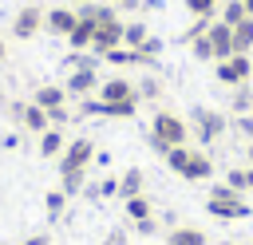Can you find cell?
Wrapping results in <instances>:
<instances>
[{
	"label": "cell",
	"instance_id": "6da1fadb",
	"mask_svg": "<svg viewBox=\"0 0 253 245\" xmlns=\"http://www.w3.org/2000/svg\"><path fill=\"white\" fill-rule=\"evenodd\" d=\"M150 146L158 154H170L174 146H190V122L174 111H158L150 119Z\"/></svg>",
	"mask_w": 253,
	"mask_h": 245
},
{
	"label": "cell",
	"instance_id": "7a4b0ae2",
	"mask_svg": "<svg viewBox=\"0 0 253 245\" xmlns=\"http://www.w3.org/2000/svg\"><path fill=\"white\" fill-rule=\"evenodd\" d=\"M166 166H170L178 178H186V182H206V178L213 174V158H210L206 150H198V146H174V150L166 154Z\"/></svg>",
	"mask_w": 253,
	"mask_h": 245
},
{
	"label": "cell",
	"instance_id": "3957f363",
	"mask_svg": "<svg viewBox=\"0 0 253 245\" xmlns=\"http://www.w3.org/2000/svg\"><path fill=\"white\" fill-rule=\"evenodd\" d=\"M249 202H245V194H237L233 186H213L210 190V198H206V213L210 217H221V221H241V217H249Z\"/></svg>",
	"mask_w": 253,
	"mask_h": 245
},
{
	"label": "cell",
	"instance_id": "277c9868",
	"mask_svg": "<svg viewBox=\"0 0 253 245\" xmlns=\"http://www.w3.org/2000/svg\"><path fill=\"white\" fill-rule=\"evenodd\" d=\"M225 126H229V122H225L221 111H210V107H194V111H190V134H194L198 142H206V146L217 142V138L225 134Z\"/></svg>",
	"mask_w": 253,
	"mask_h": 245
},
{
	"label": "cell",
	"instance_id": "5b68a950",
	"mask_svg": "<svg viewBox=\"0 0 253 245\" xmlns=\"http://www.w3.org/2000/svg\"><path fill=\"white\" fill-rule=\"evenodd\" d=\"M213 75H217V83H221V87H241V83H249V79H253V59H249V55H241V51H233L229 59H217Z\"/></svg>",
	"mask_w": 253,
	"mask_h": 245
},
{
	"label": "cell",
	"instance_id": "8992f818",
	"mask_svg": "<svg viewBox=\"0 0 253 245\" xmlns=\"http://www.w3.org/2000/svg\"><path fill=\"white\" fill-rule=\"evenodd\" d=\"M123 28H126V24L119 20V12H115V16H107V20H99V24H95V40H91V51L103 59L107 51L123 47Z\"/></svg>",
	"mask_w": 253,
	"mask_h": 245
},
{
	"label": "cell",
	"instance_id": "52a82bcc",
	"mask_svg": "<svg viewBox=\"0 0 253 245\" xmlns=\"http://www.w3.org/2000/svg\"><path fill=\"white\" fill-rule=\"evenodd\" d=\"M99 99L119 107H138V87L126 75H111V79H99Z\"/></svg>",
	"mask_w": 253,
	"mask_h": 245
},
{
	"label": "cell",
	"instance_id": "ba28073f",
	"mask_svg": "<svg viewBox=\"0 0 253 245\" xmlns=\"http://www.w3.org/2000/svg\"><path fill=\"white\" fill-rule=\"evenodd\" d=\"M95 162V142L91 138H71L59 154V174H71V170H87Z\"/></svg>",
	"mask_w": 253,
	"mask_h": 245
},
{
	"label": "cell",
	"instance_id": "9c48e42d",
	"mask_svg": "<svg viewBox=\"0 0 253 245\" xmlns=\"http://www.w3.org/2000/svg\"><path fill=\"white\" fill-rule=\"evenodd\" d=\"M40 28H43V8H36V4H24V8L12 16V36H16V40H32Z\"/></svg>",
	"mask_w": 253,
	"mask_h": 245
},
{
	"label": "cell",
	"instance_id": "30bf717a",
	"mask_svg": "<svg viewBox=\"0 0 253 245\" xmlns=\"http://www.w3.org/2000/svg\"><path fill=\"white\" fill-rule=\"evenodd\" d=\"M206 40H210V47H213V63L233 55V28H229V24H221V20H210V28H206Z\"/></svg>",
	"mask_w": 253,
	"mask_h": 245
},
{
	"label": "cell",
	"instance_id": "8fae6325",
	"mask_svg": "<svg viewBox=\"0 0 253 245\" xmlns=\"http://www.w3.org/2000/svg\"><path fill=\"white\" fill-rule=\"evenodd\" d=\"M95 87H99V71H95V67H75V71L63 79V91H67V95H75V99L95 95Z\"/></svg>",
	"mask_w": 253,
	"mask_h": 245
},
{
	"label": "cell",
	"instance_id": "7c38bea8",
	"mask_svg": "<svg viewBox=\"0 0 253 245\" xmlns=\"http://www.w3.org/2000/svg\"><path fill=\"white\" fill-rule=\"evenodd\" d=\"M79 24V16H75V8L71 4H59V8H51V12H43V28L51 32V36H71V28Z\"/></svg>",
	"mask_w": 253,
	"mask_h": 245
},
{
	"label": "cell",
	"instance_id": "4fadbf2b",
	"mask_svg": "<svg viewBox=\"0 0 253 245\" xmlns=\"http://www.w3.org/2000/svg\"><path fill=\"white\" fill-rule=\"evenodd\" d=\"M32 103L43 107V111H59V107H67V91L59 83H43V87L32 91Z\"/></svg>",
	"mask_w": 253,
	"mask_h": 245
},
{
	"label": "cell",
	"instance_id": "5bb4252c",
	"mask_svg": "<svg viewBox=\"0 0 253 245\" xmlns=\"http://www.w3.org/2000/svg\"><path fill=\"white\" fill-rule=\"evenodd\" d=\"M20 126H24V130H32V134H43L51 122H47V111H43V107H36V103L28 99V103H24V115H20Z\"/></svg>",
	"mask_w": 253,
	"mask_h": 245
},
{
	"label": "cell",
	"instance_id": "9a60e30c",
	"mask_svg": "<svg viewBox=\"0 0 253 245\" xmlns=\"http://www.w3.org/2000/svg\"><path fill=\"white\" fill-rule=\"evenodd\" d=\"M166 245H206V233L198 225H170Z\"/></svg>",
	"mask_w": 253,
	"mask_h": 245
},
{
	"label": "cell",
	"instance_id": "2e32d148",
	"mask_svg": "<svg viewBox=\"0 0 253 245\" xmlns=\"http://www.w3.org/2000/svg\"><path fill=\"white\" fill-rule=\"evenodd\" d=\"M63 146H67V142H63V130H59V126H47V130L40 134V154H43V158H59Z\"/></svg>",
	"mask_w": 253,
	"mask_h": 245
},
{
	"label": "cell",
	"instance_id": "e0dca14e",
	"mask_svg": "<svg viewBox=\"0 0 253 245\" xmlns=\"http://www.w3.org/2000/svg\"><path fill=\"white\" fill-rule=\"evenodd\" d=\"M142 186H146V174L138 170V166H130L123 178H119V198L126 202V198H134V194H142Z\"/></svg>",
	"mask_w": 253,
	"mask_h": 245
},
{
	"label": "cell",
	"instance_id": "ac0fdd59",
	"mask_svg": "<svg viewBox=\"0 0 253 245\" xmlns=\"http://www.w3.org/2000/svg\"><path fill=\"white\" fill-rule=\"evenodd\" d=\"M91 40H95V24H91V20H79V24L71 28V36H67V43H71L75 51H91Z\"/></svg>",
	"mask_w": 253,
	"mask_h": 245
},
{
	"label": "cell",
	"instance_id": "d6986e66",
	"mask_svg": "<svg viewBox=\"0 0 253 245\" xmlns=\"http://www.w3.org/2000/svg\"><path fill=\"white\" fill-rule=\"evenodd\" d=\"M233 51H241V55L253 51V16H245L241 24H233Z\"/></svg>",
	"mask_w": 253,
	"mask_h": 245
},
{
	"label": "cell",
	"instance_id": "ffe728a7",
	"mask_svg": "<svg viewBox=\"0 0 253 245\" xmlns=\"http://www.w3.org/2000/svg\"><path fill=\"white\" fill-rule=\"evenodd\" d=\"M123 205H126V217H130V221L154 217V205H150V198H146V194H134V198H126Z\"/></svg>",
	"mask_w": 253,
	"mask_h": 245
},
{
	"label": "cell",
	"instance_id": "44dd1931",
	"mask_svg": "<svg viewBox=\"0 0 253 245\" xmlns=\"http://www.w3.org/2000/svg\"><path fill=\"white\" fill-rule=\"evenodd\" d=\"M245 16H249V12H245V4H241V0H221V4H217V20H221V24H229V28H233V24H241Z\"/></svg>",
	"mask_w": 253,
	"mask_h": 245
},
{
	"label": "cell",
	"instance_id": "7402d4cb",
	"mask_svg": "<svg viewBox=\"0 0 253 245\" xmlns=\"http://www.w3.org/2000/svg\"><path fill=\"white\" fill-rule=\"evenodd\" d=\"M146 40H150V32H146L142 20H130V24L123 28V47H142Z\"/></svg>",
	"mask_w": 253,
	"mask_h": 245
},
{
	"label": "cell",
	"instance_id": "603a6c76",
	"mask_svg": "<svg viewBox=\"0 0 253 245\" xmlns=\"http://www.w3.org/2000/svg\"><path fill=\"white\" fill-rule=\"evenodd\" d=\"M229 111H233V115H249V111H253V87H249V83H241V87H233V99H229Z\"/></svg>",
	"mask_w": 253,
	"mask_h": 245
},
{
	"label": "cell",
	"instance_id": "cb8c5ba5",
	"mask_svg": "<svg viewBox=\"0 0 253 245\" xmlns=\"http://www.w3.org/2000/svg\"><path fill=\"white\" fill-rule=\"evenodd\" d=\"M59 190L71 198L79 190H87V170H71V174H59Z\"/></svg>",
	"mask_w": 253,
	"mask_h": 245
},
{
	"label": "cell",
	"instance_id": "d4e9b609",
	"mask_svg": "<svg viewBox=\"0 0 253 245\" xmlns=\"http://www.w3.org/2000/svg\"><path fill=\"white\" fill-rule=\"evenodd\" d=\"M217 4L221 0H186V12L190 16H202V20H217Z\"/></svg>",
	"mask_w": 253,
	"mask_h": 245
},
{
	"label": "cell",
	"instance_id": "484cf974",
	"mask_svg": "<svg viewBox=\"0 0 253 245\" xmlns=\"http://www.w3.org/2000/svg\"><path fill=\"white\" fill-rule=\"evenodd\" d=\"M134 87H138V103H142V99H162V79H158V75H146V79H138Z\"/></svg>",
	"mask_w": 253,
	"mask_h": 245
},
{
	"label": "cell",
	"instance_id": "4316f807",
	"mask_svg": "<svg viewBox=\"0 0 253 245\" xmlns=\"http://www.w3.org/2000/svg\"><path fill=\"white\" fill-rule=\"evenodd\" d=\"M43 205H47V217L55 221V217L63 213V205H67V194H63L59 186H55V190H47V194H43Z\"/></svg>",
	"mask_w": 253,
	"mask_h": 245
},
{
	"label": "cell",
	"instance_id": "83f0119b",
	"mask_svg": "<svg viewBox=\"0 0 253 245\" xmlns=\"http://www.w3.org/2000/svg\"><path fill=\"white\" fill-rule=\"evenodd\" d=\"M67 67H71V71H75V67H95V71H99V55H95V51H75V55L67 59Z\"/></svg>",
	"mask_w": 253,
	"mask_h": 245
},
{
	"label": "cell",
	"instance_id": "f1b7e54d",
	"mask_svg": "<svg viewBox=\"0 0 253 245\" xmlns=\"http://www.w3.org/2000/svg\"><path fill=\"white\" fill-rule=\"evenodd\" d=\"M190 51H194V59H213V47H210V40H206V36L190 40Z\"/></svg>",
	"mask_w": 253,
	"mask_h": 245
},
{
	"label": "cell",
	"instance_id": "f546056e",
	"mask_svg": "<svg viewBox=\"0 0 253 245\" xmlns=\"http://www.w3.org/2000/svg\"><path fill=\"white\" fill-rule=\"evenodd\" d=\"M233 130H237L245 142H253V115H237V119H233Z\"/></svg>",
	"mask_w": 253,
	"mask_h": 245
},
{
	"label": "cell",
	"instance_id": "4dcf8cb0",
	"mask_svg": "<svg viewBox=\"0 0 253 245\" xmlns=\"http://www.w3.org/2000/svg\"><path fill=\"white\" fill-rule=\"evenodd\" d=\"M206 28H210V20H202V16H194V24L182 32V40L190 43V40H198V36H206Z\"/></svg>",
	"mask_w": 253,
	"mask_h": 245
},
{
	"label": "cell",
	"instance_id": "1f68e13d",
	"mask_svg": "<svg viewBox=\"0 0 253 245\" xmlns=\"http://www.w3.org/2000/svg\"><path fill=\"white\" fill-rule=\"evenodd\" d=\"M130 229H134V233H142V237H150V233L158 229V221H154V217H142V221H130Z\"/></svg>",
	"mask_w": 253,
	"mask_h": 245
},
{
	"label": "cell",
	"instance_id": "d6a6232c",
	"mask_svg": "<svg viewBox=\"0 0 253 245\" xmlns=\"http://www.w3.org/2000/svg\"><path fill=\"white\" fill-rule=\"evenodd\" d=\"M103 245H130V233H126V229H111V233L103 237Z\"/></svg>",
	"mask_w": 253,
	"mask_h": 245
},
{
	"label": "cell",
	"instance_id": "836d02e7",
	"mask_svg": "<svg viewBox=\"0 0 253 245\" xmlns=\"http://www.w3.org/2000/svg\"><path fill=\"white\" fill-rule=\"evenodd\" d=\"M138 51H142V55H150V59H158V51H162V40H158V36H150V40H146Z\"/></svg>",
	"mask_w": 253,
	"mask_h": 245
},
{
	"label": "cell",
	"instance_id": "e575fe53",
	"mask_svg": "<svg viewBox=\"0 0 253 245\" xmlns=\"http://www.w3.org/2000/svg\"><path fill=\"white\" fill-rule=\"evenodd\" d=\"M20 115H24V103H20V99H12V103H8V119H12V122H20Z\"/></svg>",
	"mask_w": 253,
	"mask_h": 245
},
{
	"label": "cell",
	"instance_id": "d590c367",
	"mask_svg": "<svg viewBox=\"0 0 253 245\" xmlns=\"http://www.w3.org/2000/svg\"><path fill=\"white\" fill-rule=\"evenodd\" d=\"M24 245H51V237H47V233H32Z\"/></svg>",
	"mask_w": 253,
	"mask_h": 245
},
{
	"label": "cell",
	"instance_id": "8d00e7d4",
	"mask_svg": "<svg viewBox=\"0 0 253 245\" xmlns=\"http://www.w3.org/2000/svg\"><path fill=\"white\" fill-rule=\"evenodd\" d=\"M241 174H245V194H253V166H241Z\"/></svg>",
	"mask_w": 253,
	"mask_h": 245
},
{
	"label": "cell",
	"instance_id": "74e56055",
	"mask_svg": "<svg viewBox=\"0 0 253 245\" xmlns=\"http://www.w3.org/2000/svg\"><path fill=\"white\" fill-rule=\"evenodd\" d=\"M111 4H119V8H126V12H134V8H142V0H111Z\"/></svg>",
	"mask_w": 253,
	"mask_h": 245
},
{
	"label": "cell",
	"instance_id": "f35d334b",
	"mask_svg": "<svg viewBox=\"0 0 253 245\" xmlns=\"http://www.w3.org/2000/svg\"><path fill=\"white\" fill-rule=\"evenodd\" d=\"M245 166H253V142H245Z\"/></svg>",
	"mask_w": 253,
	"mask_h": 245
},
{
	"label": "cell",
	"instance_id": "ab89813d",
	"mask_svg": "<svg viewBox=\"0 0 253 245\" xmlns=\"http://www.w3.org/2000/svg\"><path fill=\"white\" fill-rule=\"evenodd\" d=\"M4 55H8V43H4V36H0V63H4Z\"/></svg>",
	"mask_w": 253,
	"mask_h": 245
},
{
	"label": "cell",
	"instance_id": "60d3db41",
	"mask_svg": "<svg viewBox=\"0 0 253 245\" xmlns=\"http://www.w3.org/2000/svg\"><path fill=\"white\" fill-rule=\"evenodd\" d=\"M241 4H245V12H249V16H253V0H241Z\"/></svg>",
	"mask_w": 253,
	"mask_h": 245
},
{
	"label": "cell",
	"instance_id": "b9f144b4",
	"mask_svg": "<svg viewBox=\"0 0 253 245\" xmlns=\"http://www.w3.org/2000/svg\"><path fill=\"white\" fill-rule=\"evenodd\" d=\"M63 4H75V8H79V4H87V0H63Z\"/></svg>",
	"mask_w": 253,
	"mask_h": 245
},
{
	"label": "cell",
	"instance_id": "7bdbcfd3",
	"mask_svg": "<svg viewBox=\"0 0 253 245\" xmlns=\"http://www.w3.org/2000/svg\"><path fill=\"white\" fill-rule=\"evenodd\" d=\"M229 245H249V241H229Z\"/></svg>",
	"mask_w": 253,
	"mask_h": 245
}]
</instances>
